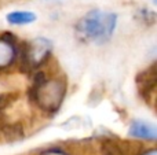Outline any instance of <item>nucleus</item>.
<instances>
[{
  "instance_id": "nucleus-3",
  "label": "nucleus",
  "mask_w": 157,
  "mask_h": 155,
  "mask_svg": "<svg viewBox=\"0 0 157 155\" xmlns=\"http://www.w3.org/2000/svg\"><path fill=\"white\" fill-rule=\"evenodd\" d=\"M36 19V15L29 11H14L7 15V21L13 25H24L30 23Z\"/></svg>"
},
{
  "instance_id": "nucleus-2",
  "label": "nucleus",
  "mask_w": 157,
  "mask_h": 155,
  "mask_svg": "<svg viewBox=\"0 0 157 155\" xmlns=\"http://www.w3.org/2000/svg\"><path fill=\"white\" fill-rule=\"evenodd\" d=\"M130 135L134 137H139V139L155 140L157 136V131L150 124L142 122V121H134L130 126Z\"/></svg>"
},
{
  "instance_id": "nucleus-6",
  "label": "nucleus",
  "mask_w": 157,
  "mask_h": 155,
  "mask_svg": "<svg viewBox=\"0 0 157 155\" xmlns=\"http://www.w3.org/2000/svg\"><path fill=\"white\" fill-rule=\"evenodd\" d=\"M147 155H156V151H150V153L147 154Z\"/></svg>"
},
{
  "instance_id": "nucleus-5",
  "label": "nucleus",
  "mask_w": 157,
  "mask_h": 155,
  "mask_svg": "<svg viewBox=\"0 0 157 155\" xmlns=\"http://www.w3.org/2000/svg\"><path fill=\"white\" fill-rule=\"evenodd\" d=\"M43 155H66V154L61 153V151H48V153H44Z\"/></svg>"
},
{
  "instance_id": "nucleus-4",
  "label": "nucleus",
  "mask_w": 157,
  "mask_h": 155,
  "mask_svg": "<svg viewBox=\"0 0 157 155\" xmlns=\"http://www.w3.org/2000/svg\"><path fill=\"white\" fill-rule=\"evenodd\" d=\"M13 48L8 43L0 41V66H6L13 60Z\"/></svg>"
},
{
  "instance_id": "nucleus-1",
  "label": "nucleus",
  "mask_w": 157,
  "mask_h": 155,
  "mask_svg": "<svg viewBox=\"0 0 157 155\" xmlns=\"http://www.w3.org/2000/svg\"><path fill=\"white\" fill-rule=\"evenodd\" d=\"M116 25V15L102 11H90L78 21L77 32L83 38L94 43H103L112 36Z\"/></svg>"
}]
</instances>
